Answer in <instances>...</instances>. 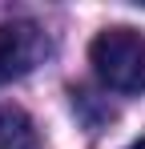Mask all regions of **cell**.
Here are the masks:
<instances>
[{
  "instance_id": "obj_3",
  "label": "cell",
  "mask_w": 145,
  "mask_h": 149,
  "mask_svg": "<svg viewBox=\"0 0 145 149\" xmlns=\"http://www.w3.org/2000/svg\"><path fill=\"white\" fill-rule=\"evenodd\" d=\"M0 149H40L36 125L16 105H0Z\"/></svg>"
},
{
  "instance_id": "obj_1",
  "label": "cell",
  "mask_w": 145,
  "mask_h": 149,
  "mask_svg": "<svg viewBox=\"0 0 145 149\" xmlns=\"http://www.w3.org/2000/svg\"><path fill=\"white\" fill-rule=\"evenodd\" d=\"M89 65L109 89L141 93L145 89V32L129 24L101 28L89 45Z\"/></svg>"
},
{
  "instance_id": "obj_2",
  "label": "cell",
  "mask_w": 145,
  "mask_h": 149,
  "mask_svg": "<svg viewBox=\"0 0 145 149\" xmlns=\"http://www.w3.org/2000/svg\"><path fill=\"white\" fill-rule=\"evenodd\" d=\"M45 32L32 20H8L0 24V85L24 77L40 56H45Z\"/></svg>"
},
{
  "instance_id": "obj_4",
  "label": "cell",
  "mask_w": 145,
  "mask_h": 149,
  "mask_svg": "<svg viewBox=\"0 0 145 149\" xmlns=\"http://www.w3.org/2000/svg\"><path fill=\"white\" fill-rule=\"evenodd\" d=\"M129 149H145V137H141V141H133V145H129Z\"/></svg>"
}]
</instances>
